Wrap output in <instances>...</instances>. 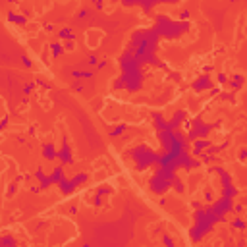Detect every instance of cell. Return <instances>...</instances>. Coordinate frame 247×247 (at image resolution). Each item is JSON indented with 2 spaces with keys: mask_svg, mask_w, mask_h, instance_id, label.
<instances>
[{
  "mask_svg": "<svg viewBox=\"0 0 247 247\" xmlns=\"http://www.w3.org/2000/svg\"><path fill=\"white\" fill-rule=\"evenodd\" d=\"M52 153H54V147H52V145H48V147H44V156H46V159H52Z\"/></svg>",
  "mask_w": 247,
  "mask_h": 247,
  "instance_id": "1",
  "label": "cell"
}]
</instances>
